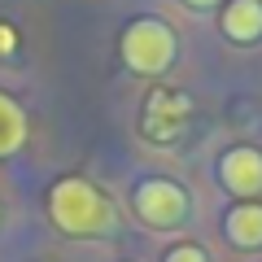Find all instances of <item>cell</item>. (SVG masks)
I'll return each mask as SVG.
<instances>
[{"mask_svg": "<svg viewBox=\"0 0 262 262\" xmlns=\"http://www.w3.org/2000/svg\"><path fill=\"white\" fill-rule=\"evenodd\" d=\"M48 219L66 236H110L118 227L114 201L83 175H61L48 188Z\"/></svg>", "mask_w": 262, "mask_h": 262, "instance_id": "1", "label": "cell"}, {"mask_svg": "<svg viewBox=\"0 0 262 262\" xmlns=\"http://www.w3.org/2000/svg\"><path fill=\"white\" fill-rule=\"evenodd\" d=\"M175 53H179L175 31L162 18H136L122 31V61H127V70H136L144 79L166 75L170 66H175Z\"/></svg>", "mask_w": 262, "mask_h": 262, "instance_id": "2", "label": "cell"}, {"mask_svg": "<svg viewBox=\"0 0 262 262\" xmlns=\"http://www.w3.org/2000/svg\"><path fill=\"white\" fill-rule=\"evenodd\" d=\"M131 206H136V219H140L149 232H175V227H184L188 214H192L188 192L175 184V179H162V175L136 184Z\"/></svg>", "mask_w": 262, "mask_h": 262, "instance_id": "3", "label": "cell"}, {"mask_svg": "<svg viewBox=\"0 0 262 262\" xmlns=\"http://www.w3.org/2000/svg\"><path fill=\"white\" fill-rule=\"evenodd\" d=\"M219 184L236 196V201H258L262 196V149L253 144H236L219 158Z\"/></svg>", "mask_w": 262, "mask_h": 262, "instance_id": "4", "label": "cell"}, {"mask_svg": "<svg viewBox=\"0 0 262 262\" xmlns=\"http://www.w3.org/2000/svg\"><path fill=\"white\" fill-rule=\"evenodd\" d=\"M188 110H192V101L184 92L158 88L144 101V136H153V140H175L179 131H184V122H188Z\"/></svg>", "mask_w": 262, "mask_h": 262, "instance_id": "5", "label": "cell"}, {"mask_svg": "<svg viewBox=\"0 0 262 262\" xmlns=\"http://www.w3.org/2000/svg\"><path fill=\"white\" fill-rule=\"evenodd\" d=\"M223 236L236 249H262V201H236L223 214Z\"/></svg>", "mask_w": 262, "mask_h": 262, "instance_id": "6", "label": "cell"}, {"mask_svg": "<svg viewBox=\"0 0 262 262\" xmlns=\"http://www.w3.org/2000/svg\"><path fill=\"white\" fill-rule=\"evenodd\" d=\"M219 22H223L227 39L253 44V39H262V0H227L223 13H219Z\"/></svg>", "mask_w": 262, "mask_h": 262, "instance_id": "7", "label": "cell"}, {"mask_svg": "<svg viewBox=\"0 0 262 262\" xmlns=\"http://www.w3.org/2000/svg\"><path fill=\"white\" fill-rule=\"evenodd\" d=\"M22 144H27V110L9 92H0V158H13Z\"/></svg>", "mask_w": 262, "mask_h": 262, "instance_id": "8", "label": "cell"}, {"mask_svg": "<svg viewBox=\"0 0 262 262\" xmlns=\"http://www.w3.org/2000/svg\"><path fill=\"white\" fill-rule=\"evenodd\" d=\"M162 262H210V253L201 245H192V241H179V245H170L162 253Z\"/></svg>", "mask_w": 262, "mask_h": 262, "instance_id": "9", "label": "cell"}, {"mask_svg": "<svg viewBox=\"0 0 262 262\" xmlns=\"http://www.w3.org/2000/svg\"><path fill=\"white\" fill-rule=\"evenodd\" d=\"M13 44H18V35H13V31L0 22V53H13Z\"/></svg>", "mask_w": 262, "mask_h": 262, "instance_id": "10", "label": "cell"}, {"mask_svg": "<svg viewBox=\"0 0 262 262\" xmlns=\"http://www.w3.org/2000/svg\"><path fill=\"white\" fill-rule=\"evenodd\" d=\"M184 5H192V9H214L219 0H184Z\"/></svg>", "mask_w": 262, "mask_h": 262, "instance_id": "11", "label": "cell"}]
</instances>
